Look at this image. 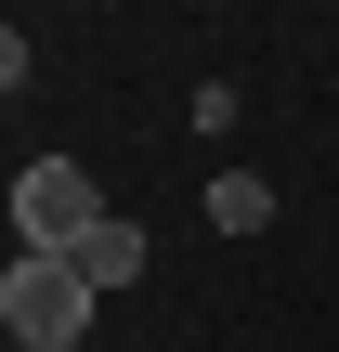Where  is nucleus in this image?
<instances>
[{
    "label": "nucleus",
    "mask_w": 339,
    "mask_h": 352,
    "mask_svg": "<svg viewBox=\"0 0 339 352\" xmlns=\"http://www.w3.org/2000/svg\"><path fill=\"white\" fill-rule=\"evenodd\" d=\"M0 327H13V352H78V340H91V287H78V261L13 248V274H0Z\"/></svg>",
    "instance_id": "obj_1"
},
{
    "label": "nucleus",
    "mask_w": 339,
    "mask_h": 352,
    "mask_svg": "<svg viewBox=\"0 0 339 352\" xmlns=\"http://www.w3.org/2000/svg\"><path fill=\"white\" fill-rule=\"evenodd\" d=\"M91 222H105V183H91L78 157H26V170H13V248H52V261H65Z\"/></svg>",
    "instance_id": "obj_2"
},
{
    "label": "nucleus",
    "mask_w": 339,
    "mask_h": 352,
    "mask_svg": "<svg viewBox=\"0 0 339 352\" xmlns=\"http://www.w3.org/2000/svg\"><path fill=\"white\" fill-rule=\"evenodd\" d=\"M65 261H78V287H91V300H105V287H144V222H118V209H105Z\"/></svg>",
    "instance_id": "obj_3"
},
{
    "label": "nucleus",
    "mask_w": 339,
    "mask_h": 352,
    "mask_svg": "<svg viewBox=\"0 0 339 352\" xmlns=\"http://www.w3.org/2000/svg\"><path fill=\"white\" fill-rule=\"evenodd\" d=\"M209 235H274V183L261 170H209Z\"/></svg>",
    "instance_id": "obj_4"
}]
</instances>
